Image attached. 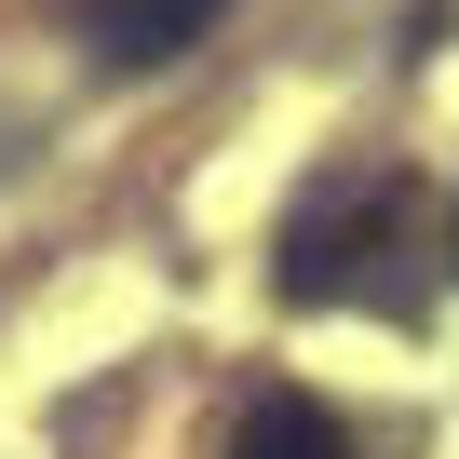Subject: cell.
I'll return each instance as SVG.
<instances>
[{
  "instance_id": "cell-3",
  "label": "cell",
  "mask_w": 459,
  "mask_h": 459,
  "mask_svg": "<svg viewBox=\"0 0 459 459\" xmlns=\"http://www.w3.org/2000/svg\"><path fill=\"white\" fill-rule=\"evenodd\" d=\"M230 459H351V432H338V419H325L311 392H271V405H244Z\"/></svg>"
},
{
  "instance_id": "cell-2",
  "label": "cell",
  "mask_w": 459,
  "mask_h": 459,
  "mask_svg": "<svg viewBox=\"0 0 459 459\" xmlns=\"http://www.w3.org/2000/svg\"><path fill=\"white\" fill-rule=\"evenodd\" d=\"M216 28V0H82V41L108 55V68H162V55H189Z\"/></svg>"
},
{
  "instance_id": "cell-1",
  "label": "cell",
  "mask_w": 459,
  "mask_h": 459,
  "mask_svg": "<svg viewBox=\"0 0 459 459\" xmlns=\"http://www.w3.org/2000/svg\"><path fill=\"white\" fill-rule=\"evenodd\" d=\"M392 230H405V189H325L298 230H284V298H392L378 257H392Z\"/></svg>"
},
{
  "instance_id": "cell-4",
  "label": "cell",
  "mask_w": 459,
  "mask_h": 459,
  "mask_svg": "<svg viewBox=\"0 0 459 459\" xmlns=\"http://www.w3.org/2000/svg\"><path fill=\"white\" fill-rule=\"evenodd\" d=\"M446 244H459V230H446Z\"/></svg>"
}]
</instances>
